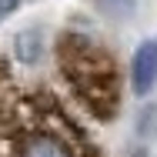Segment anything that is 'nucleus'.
Returning a JSON list of instances; mask_svg holds the SVG:
<instances>
[{
	"mask_svg": "<svg viewBox=\"0 0 157 157\" xmlns=\"http://www.w3.org/2000/svg\"><path fill=\"white\" fill-rule=\"evenodd\" d=\"M0 157H97V147L54 94L20 84L0 60Z\"/></svg>",
	"mask_w": 157,
	"mask_h": 157,
	"instance_id": "obj_1",
	"label": "nucleus"
},
{
	"mask_svg": "<svg viewBox=\"0 0 157 157\" xmlns=\"http://www.w3.org/2000/svg\"><path fill=\"white\" fill-rule=\"evenodd\" d=\"M57 70L67 94L94 121H110L121 107V77L110 50L84 30H67L57 40Z\"/></svg>",
	"mask_w": 157,
	"mask_h": 157,
	"instance_id": "obj_2",
	"label": "nucleus"
},
{
	"mask_svg": "<svg viewBox=\"0 0 157 157\" xmlns=\"http://www.w3.org/2000/svg\"><path fill=\"white\" fill-rule=\"evenodd\" d=\"M157 84V40H144L130 57V87L134 94H151Z\"/></svg>",
	"mask_w": 157,
	"mask_h": 157,
	"instance_id": "obj_3",
	"label": "nucleus"
},
{
	"mask_svg": "<svg viewBox=\"0 0 157 157\" xmlns=\"http://www.w3.org/2000/svg\"><path fill=\"white\" fill-rule=\"evenodd\" d=\"M13 47H17V60L24 63V67H33V63L44 57V37H40V30H24L17 33V40H13Z\"/></svg>",
	"mask_w": 157,
	"mask_h": 157,
	"instance_id": "obj_4",
	"label": "nucleus"
},
{
	"mask_svg": "<svg viewBox=\"0 0 157 157\" xmlns=\"http://www.w3.org/2000/svg\"><path fill=\"white\" fill-rule=\"evenodd\" d=\"M100 3V10L104 13H110V17H124L134 10V0H97Z\"/></svg>",
	"mask_w": 157,
	"mask_h": 157,
	"instance_id": "obj_5",
	"label": "nucleus"
},
{
	"mask_svg": "<svg viewBox=\"0 0 157 157\" xmlns=\"http://www.w3.org/2000/svg\"><path fill=\"white\" fill-rule=\"evenodd\" d=\"M17 7H20V0H0V20H7Z\"/></svg>",
	"mask_w": 157,
	"mask_h": 157,
	"instance_id": "obj_6",
	"label": "nucleus"
}]
</instances>
